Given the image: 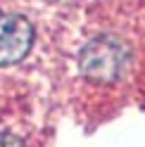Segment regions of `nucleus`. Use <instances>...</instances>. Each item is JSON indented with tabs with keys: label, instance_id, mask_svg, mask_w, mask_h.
<instances>
[{
	"label": "nucleus",
	"instance_id": "7ed1b4c3",
	"mask_svg": "<svg viewBox=\"0 0 145 147\" xmlns=\"http://www.w3.org/2000/svg\"><path fill=\"white\" fill-rule=\"evenodd\" d=\"M0 147H26V142L22 140L19 135L3 131V133H0Z\"/></svg>",
	"mask_w": 145,
	"mask_h": 147
},
{
	"label": "nucleus",
	"instance_id": "f257e3e1",
	"mask_svg": "<svg viewBox=\"0 0 145 147\" xmlns=\"http://www.w3.org/2000/svg\"><path fill=\"white\" fill-rule=\"evenodd\" d=\"M126 64H129V52L124 43L117 40L114 36H95L93 40L86 43L79 57L83 76L98 83H112L121 78Z\"/></svg>",
	"mask_w": 145,
	"mask_h": 147
},
{
	"label": "nucleus",
	"instance_id": "f03ea898",
	"mask_svg": "<svg viewBox=\"0 0 145 147\" xmlns=\"http://www.w3.org/2000/svg\"><path fill=\"white\" fill-rule=\"evenodd\" d=\"M33 45V26L24 14L0 12V67L22 62Z\"/></svg>",
	"mask_w": 145,
	"mask_h": 147
}]
</instances>
